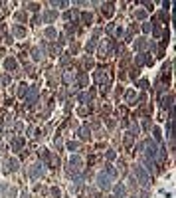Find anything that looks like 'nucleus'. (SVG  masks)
<instances>
[{
	"mask_svg": "<svg viewBox=\"0 0 176 198\" xmlns=\"http://www.w3.org/2000/svg\"><path fill=\"white\" fill-rule=\"evenodd\" d=\"M135 176L139 178V182L142 184V186H148V184H150V176L146 174V172L142 170L139 165H135Z\"/></svg>",
	"mask_w": 176,
	"mask_h": 198,
	"instance_id": "obj_1",
	"label": "nucleus"
},
{
	"mask_svg": "<svg viewBox=\"0 0 176 198\" xmlns=\"http://www.w3.org/2000/svg\"><path fill=\"white\" fill-rule=\"evenodd\" d=\"M97 186L103 188V190H109V188H111V178H109L107 172H99L97 174Z\"/></svg>",
	"mask_w": 176,
	"mask_h": 198,
	"instance_id": "obj_2",
	"label": "nucleus"
},
{
	"mask_svg": "<svg viewBox=\"0 0 176 198\" xmlns=\"http://www.w3.org/2000/svg\"><path fill=\"white\" fill-rule=\"evenodd\" d=\"M145 147H146V155L150 157V161H154V159L158 157V149H156V145H154V141L152 139H146Z\"/></svg>",
	"mask_w": 176,
	"mask_h": 198,
	"instance_id": "obj_3",
	"label": "nucleus"
},
{
	"mask_svg": "<svg viewBox=\"0 0 176 198\" xmlns=\"http://www.w3.org/2000/svg\"><path fill=\"white\" fill-rule=\"evenodd\" d=\"M38 176H44V165L42 163H36L32 166V178H38Z\"/></svg>",
	"mask_w": 176,
	"mask_h": 198,
	"instance_id": "obj_4",
	"label": "nucleus"
},
{
	"mask_svg": "<svg viewBox=\"0 0 176 198\" xmlns=\"http://www.w3.org/2000/svg\"><path fill=\"white\" fill-rule=\"evenodd\" d=\"M4 165H6V172H14L16 168H18V161H16V159H6Z\"/></svg>",
	"mask_w": 176,
	"mask_h": 198,
	"instance_id": "obj_5",
	"label": "nucleus"
},
{
	"mask_svg": "<svg viewBox=\"0 0 176 198\" xmlns=\"http://www.w3.org/2000/svg\"><path fill=\"white\" fill-rule=\"evenodd\" d=\"M69 165L73 166V170H75V168H79V166H81V157H77V155H73V157L69 159Z\"/></svg>",
	"mask_w": 176,
	"mask_h": 198,
	"instance_id": "obj_6",
	"label": "nucleus"
},
{
	"mask_svg": "<svg viewBox=\"0 0 176 198\" xmlns=\"http://www.w3.org/2000/svg\"><path fill=\"white\" fill-rule=\"evenodd\" d=\"M57 18V12L56 10H50V12H46L44 14V22H52V20H56Z\"/></svg>",
	"mask_w": 176,
	"mask_h": 198,
	"instance_id": "obj_7",
	"label": "nucleus"
},
{
	"mask_svg": "<svg viewBox=\"0 0 176 198\" xmlns=\"http://www.w3.org/2000/svg\"><path fill=\"white\" fill-rule=\"evenodd\" d=\"M12 147H14V151L18 153V151L24 147V139H22V137H16V139H14V143H12Z\"/></svg>",
	"mask_w": 176,
	"mask_h": 198,
	"instance_id": "obj_8",
	"label": "nucleus"
},
{
	"mask_svg": "<svg viewBox=\"0 0 176 198\" xmlns=\"http://www.w3.org/2000/svg\"><path fill=\"white\" fill-rule=\"evenodd\" d=\"M4 67H6V69H10V71H14L16 69V60H14V58H8V60L4 62Z\"/></svg>",
	"mask_w": 176,
	"mask_h": 198,
	"instance_id": "obj_9",
	"label": "nucleus"
},
{
	"mask_svg": "<svg viewBox=\"0 0 176 198\" xmlns=\"http://www.w3.org/2000/svg\"><path fill=\"white\" fill-rule=\"evenodd\" d=\"M36 95H38V87H36V85H32V89H30V95H28V105H32V103H34Z\"/></svg>",
	"mask_w": 176,
	"mask_h": 198,
	"instance_id": "obj_10",
	"label": "nucleus"
},
{
	"mask_svg": "<svg viewBox=\"0 0 176 198\" xmlns=\"http://www.w3.org/2000/svg\"><path fill=\"white\" fill-rule=\"evenodd\" d=\"M77 81H79V87H85L87 81H89V77H87L85 73H79V75H77Z\"/></svg>",
	"mask_w": 176,
	"mask_h": 198,
	"instance_id": "obj_11",
	"label": "nucleus"
},
{
	"mask_svg": "<svg viewBox=\"0 0 176 198\" xmlns=\"http://www.w3.org/2000/svg\"><path fill=\"white\" fill-rule=\"evenodd\" d=\"M42 56H44V52H42V50H38V48L32 50V58H34L36 62H38V60H42Z\"/></svg>",
	"mask_w": 176,
	"mask_h": 198,
	"instance_id": "obj_12",
	"label": "nucleus"
},
{
	"mask_svg": "<svg viewBox=\"0 0 176 198\" xmlns=\"http://www.w3.org/2000/svg\"><path fill=\"white\" fill-rule=\"evenodd\" d=\"M14 34H16V36H20V38H24V36H26V30H24L22 26H14Z\"/></svg>",
	"mask_w": 176,
	"mask_h": 198,
	"instance_id": "obj_13",
	"label": "nucleus"
},
{
	"mask_svg": "<svg viewBox=\"0 0 176 198\" xmlns=\"http://www.w3.org/2000/svg\"><path fill=\"white\" fill-rule=\"evenodd\" d=\"M79 137H81V139H89V129L81 127V129H79Z\"/></svg>",
	"mask_w": 176,
	"mask_h": 198,
	"instance_id": "obj_14",
	"label": "nucleus"
},
{
	"mask_svg": "<svg viewBox=\"0 0 176 198\" xmlns=\"http://www.w3.org/2000/svg\"><path fill=\"white\" fill-rule=\"evenodd\" d=\"M79 101H81V103H89V101H91V95L89 93H81V95H79Z\"/></svg>",
	"mask_w": 176,
	"mask_h": 198,
	"instance_id": "obj_15",
	"label": "nucleus"
},
{
	"mask_svg": "<svg viewBox=\"0 0 176 198\" xmlns=\"http://www.w3.org/2000/svg\"><path fill=\"white\" fill-rule=\"evenodd\" d=\"M115 194H117V196H123V194H125V186H123V184L115 186Z\"/></svg>",
	"mask_w": 176,
	"mask_h": 198,
	"instance_id": "obj_16",
	"label": "nucleus"
},
{
	"mask_svg": "<svg viewBox=\"0 0 176 198\" xmlns=\"http://www.w3.org/2000/svg\"><path fill=\"white\" fill-rule=\"evenodd\" d=\"M56 28H48V30H46V36H48V38H56Z\"/></svg>",
	"mask_w": 176,
	"mask_h": 198,
	"instance_id": "obj_17",
	"label": "nucleus"
},
{
	"mask_svg": "<svg viewBox=\"0 0 176 198\" xmlns=\"http://www.w3.org/2000/svg\"><path fill=\"white\" fill-rule=\"evenodd\" d=\"M145 46H146V42H145V40H137L135 48H137V50H142V48H145Z\"/></svg>",
	"mask_w": 176,
	"mask_h": 198,
	"instance_id": "obj_18",
	"label": "nucleus"
},
{
	"mask_svg": "<svg viewBox=\"0 0 176 198\" xmlns=\"http://www.w3.org/2000/svg\"><path fill=\"white\" fill-rule=\"evenodd\" d=\"M52 6H53V8H56V6H57V8H65V6H68V2H56V0H53Z\"/></svg>",
	"mask_w": 176,
	"mask_h": 198,
	"instance_id": "obj_19",
	"label": "nucleus"
},
{
	"mask_svg": "<svg viewBox=\"0 0 176 198\" xmlns=\"http://www.w3.org/2000/svg\"><path fill=\"white\" fill-rule=\"evenodd\" d=\"M81 18H83V22H85V24H91V22H93V18H91V14H83Z\"/></svg>",
	"mask_w": 176,
	"mask_h": 198,
	"instance_id": "obj_20",
	"label": "nucleus"
},
{
	"mask_svg": "<svg viewBox=\"0 0 176 198\" xmlns=\"http://www.w3.org/2000/svg\"><path fill=\"white\" fill-rule=\"evenodd\" d=\"M26 87H28V85H24V83L20 85V91H18V95H20V97H24V95H26V91H28Z\"/></svg>",
	"mask_w": 176,
	"mask_h": 198,
	"instance_id": "obj_21",
	"label": "nucleus"
},
{
	"mask_svg": "<svg viewBox=\"0 0 176 198\" xmlns=\"http://www.w3.org/2000/svg\"><path fill=\"white\" fill-rule=\"evenodd\" d=\"M107 172H109L111 176H117V174H119V172H117V170H115V168H113L111 165H107Z\"/></svg>",
	"mask_w": 176,
	"mask_h": 198,
	"instance_id": "obj_22",
	"label": "nucleus"
},
{
	"mask_svg": "<svg viewBox=\"0 0 176 198\" xmlns=\"http://www.w3.org/2000/svg\"><path fill=\"white\" fill-rule=\"evenodd\" d=\"M0 83H2V85H6V83H10V75H2V79H0Z\"/></svg>",
	"mask_w": 176,
	"mask_h": 198,
	"instance_id": "obj_23",
	"label": "nucleus"
},
{
	"mask_svg": "<svg viewBox=\"0 0 176 198\" xmlns=\"http://www.w3.org/2000/svg\"><path fill=\"white\" fill-rule=\"evenodd\" d=\"M16 20H20V22L26 20V14H24V12H18V14H16Z\"/></svg>",
	"mask_w": 176,
	"mask_h": 198,
	"instance_id": "obj_24",
	"label": "nucleus"
},
{
	"mask_svg": "<svg viewBox=\"0 0 176 198\" xmlns=\"http://www.w3.org/2000/svg\"><path fill=\"white\" fill-rule=\"evenodd\" d=\"M154 139H156V141H162V137H160V131H158V129H154Z\"/></svg>",
	"mask_w": 176,
	"mask_h": 198,
	"instance_id": "obj_25",
	"label": "nucleus"
},
{
	"mask_svg": "<svg viewBox=\"0 0 176 198\" xmlns=\"http://www.w3.org/2000/svg\"><path fill=\"white\" fill-rule=\"evenodd\" d=\"M71 79H73V77H71V75H69V73H64V81H65V83H69V81H71Z\"/></svg>",
	"mask_w": 176,
	"mask_h": 198,
	"instance_id": "obj_26",
	"label": "nucleus"
},
{
	"mask_svg": "<svg viewBox=\"0 0 176 198\" xmlns=\"http://www.w3.org/2000/svg\"><path fill=\"white\" fill-rule=\"evenodd\" d=\"M107 159H109V161H113V159H115V153H113V151H109V153H107Z\"/></svg>",
	"mask_w": 176,
	"mask_h": 198,
	"instance_id": "obj_27",
	"label": "nucleus"
},
{
	"mask_svg": "<svg viewBox=\"0 0 176 198\" xmlns=\"http://www.w3.org/2000/svg\"><path fill=\"white\" fill-rule=\"evenodd\" d=\"M135 16H137V18H145V12L139 10V12H135Z\"/></svg>",
	"mask_w": 176,
	"mask_h": 198,
	"instance_id": "obj_28",
	"label": "nucleus"
},
{
	"mask_svg": "<svg viewBox=\"0 0 176 198\" xmlns=\"http://www.w3.org/2000/svg\"><path fill=\"white\" fill-rule=\"evenodd\" d=\"M68 147H69V151H71V149H77V147H79V145H77V143H69V145H68Z\"/></svg>",
	"mask_w": 176,
	"mask_h": 198,
	"instance_id": "obj_29",
	"label": "nucleus"
}]
</instances>
